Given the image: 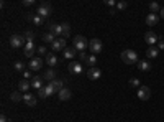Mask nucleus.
I'll return each mask as SVG.
<instances>
[{
    "instance_id": "nucleus-1",
    "label": "nucleus",
    "mask_w": 164,
    "mask_h": 122,
    "mask_svg": "<svg viewBox=\"0 0 164 122\" xmlns=\"http://www.w3.org/2000/svg\"><path fill=\"white\" fill-rule=\"evenodd\" d=\"M121 61L125 63V65H136L138 63V55H136V51H133V50H125V51H121Z\"/></svg>"
},
{
    "instance_id": "nucleus-2",
    "label": "nucleus",
    "mask_w": 164,
    "mask_h": 122,
    "mask_svg": "<svg viewBox=\"0 0 164 122\" xmlns=\"http://www.w3.org/2000/svg\"><path fill=\"white\" fill-rule=\"evenodd\" d=\"M72 43H74V48L77 50L79 53H82V51H85L87 46H89V40H87L85 37H82V35H75Z\"/></svg>"
},
{
    "instance_id": "nucleus-3",
    "label": "nucleus",
    "mask_w": 164,
    "mask_h": 122,
    "mask_svg": "<svg viewBox=\"0 0 164 122\" xmlns=\"http://www.w3.org/2000/svg\"><path fill=\"white\" fill-rule=\"evenodd\" d=\"M25 45H26V40L23 35H11L10 37V46L11 48H15V50L25 48Z\"/></svg>"
},
{
    "instance_id": "nucleus-4",
    "label": "nucleus",
    "mask_w": 164,
    "mask_h": 122,
    "mask_svg": "<svg viewBox=\"0 0 164 122\" xmlns=\"http://www.w3.org/2000/svg\"><path fill=\"white\" fill-rule=\"evenodd\" d=\"M102 48H103V45H102V40H98V38H92L90 41H89V50H90V53L92 55H98V53H102Z\"/></svg>"
},
{
    "instance_id": "nucleus-5",
    "label": "nucleus",
    "mask_w": 164,
    "mask_h": 122,
    "mask_svg": "<svg viewBox=\"0 0 164 122\" xmlns=\"http://www.w3.org/2000/svg\"><path fill=\"white\" fill-rule=\"evenodd\" d=\"M51 5L48 3V2H43V3H41L39 5V7H38V10H36V15H39V17H43V18L46 20V18H48V17L51 15Z\"/></svg>"
},
{
    "instance_id": "nucleus-6",
    "label": "nucleus",
    "mask_w": 164,
    "mask_h": 122,
    "mask_svg": "<svg viewBox=\"0 0 164 122\" xmlns=\"http://www.w3.org/2000/svg\"><path fill=\"white\" fill-rule=\"evenodd\" d=\"M136 96H138V99H141V101H148L151 97V89L148 86H139L138 91H136Z\"/></svg>"
},
{
    "instance_id": "nucleus-7",
    "label": "nucleus",
    "mask_w": 164,
    "mask_h": 122,
    "mask_svg": "<svg viewBox=\"0 0 164 122\" xmlns=\"http://www.w3.org/2000/svg\"><path fill=\"white\" fill-rule=\"evenodd\" d=\"M51 50L54 51V53H57V51H64V50H66V40H64L62 37L56 38V41L51 45Z\"/></svg>"
},
{
    "instance_id": "nucleus-8",
    "label": "nucleus",
    "mask_w": 164,
    "mask_h": 122,
    "mask_svg": "<svg viewBox=\"0 0 164 122\" xmlns=\"http://www.w3.org/2000/svg\"><path fill=\"white\" fill-rule=\"evenodd\" d=\"M87 78H89L90 81H97L102 78V69L100 68H89V71H87Z\"/></svg>"
},
{
    "instance_id": "nucleus-9",
    "label": "nucleus",
    "mask_w": 164,
    "mask_h": 122,
    "mask_svg": "<svg viewBox=\"0 0 164 122\" xmlns=\"http://www.w3.org/2000/svg\"><path fill=\"white\" fill-rule=\"evenodd\" d=\"M144 41L148 43L149 46H154L157 41H159V37H157L154 32H146L144 33Z\"/></svg>"
},
{
    "instance_id": "nucleus-10",
    "label": "nucleus",
    "mask_w": 164,
    "mask_h": 122,
    "mask_svg": "<svg viewBox=\"0 0 164 122\" xmlns=\"http://www.w3.org/2000/svg\"><path fill=\"white\" fill-rule=\"evenodd\" d=\"M67 69H69V73H72V74H80L82 73V63L80 61H71L67 65Z\"/></svg>"
},
{
    "instance_id": "nucleus-11",
    "label": "nucleus",
    "mask_w": 164,
    "mask_h": 122,
    "mask_svg": "<svg viewBox=\"0 0 164 122\" xmlns=\"http://www.w3.org/2000/svg\"><path fill=\"white\" fill-rule=\"evenodd\" d=\"M36 46H34V43L33 41H28L26 45H25V48H23V53H25V56L26 58H31V60H33V55L34 53H36Z\"/></svg>"
},
{
    "instance_id": "nucleus-12",
    "label": "nucleus",
    "mask_w": 164,
    "mask_h": 122,
    "mask_svg": "<svg viewBox=\"0 0 164 122\" xmlns=\"http://www.w3.org/2000/svg\"><path fill=\"white\" fill-rule=\"evenodd\" d=\"M23 101H25V104L28 107H34V106H36V96H33L31 92H25Z\"/></svg>"
},
{
    "instance_id": "nucleus-13",
    "label": "nucleus",
    "mask_w": 164,
    "mask_h": 122,
    "mask_svg": "<svg viewBox=\"0 0 164 122\" xmlns=\"http://www.w3.org/2000/svg\"><path fill=\"white\" fill-rule=\"evenodd\" d=\"M49 33H52L56 38H61L62 37V27L57 25V23H51L49 25Z\"/></svg>"
},
{
    "instance_id": "nucleus-14",
    "label": "nucleus",
    "mask_w": 164,
    "mask_h": 122,
    "mask_svg": "<svg viewBox=\"0 0 164 122\" xmlns=\"http://www.w3.org/2000/svg\"><path fill=\"white\" fill-rule=\"evenodd\" d=\"M157 22H159V15L157 13H148V17H146V25L148 27H156Z\"/></svg>"
},
{
    "instance_id": "nucleus-15",
    "label": "nucleus",
    "mask_w": 164,
    "mask_h": 122,
    "mask_svg": "<svg viewBox=\"0 0 164 122\" xmlns=\"http://www.w3.org/2000/svg\"><path fill=\"white\" fill-rule=\"evenodd\" d=\"M43 68V60L41 58H33V60L30 61V69L31 71H38V69Z\"/></svg>"
},
{
    "instance_id": "nucleus-16",
    "label": "nucleus",
    "mask_w": 164,
    "mask_h": 122,
    "mask_svg": "<svg viewBox=\"0 0 164 122\" xmlns=\"http://www.w3.org/2000/svg\"><path fill=\"white\" fill-rule=\"evenodd\" d=\"M57 97H59V101H69L72 97V92H71V89H67V88H64L59 94H57Z\"/></svg>"
},
{
    "instance_id": "nucleus-17",
    "label": "nucleus",
    "mask_w": 164,
    "mask_h": 122,
    "mask_svg": "<svg viewBox=\"0 0 164 122\" xmlns=\"http://www.w3.org/2000/svg\"><path fill=\"white\" fill-rule=\"evenodd\" d=\"M31 88H34V89H41V88H44L43 86V78H39V76H34V78H31Z\"/></svg>"
},
{
    "instance_id": "nucleus-18",
    "label": "nucleus",
    "mask_w": 164,
    "mask_h": 122,
    "mask_svg": "<svg viewBox=\"0 0 164 122\" xmlns=\"http://www.w3.org/2000/svg\"><path fill=\"white\" fill-rule=\"evenodd\" d=\"M46 65H48L49 68H52V66L57 65V58H56L54 53H48V55H46Z\"/></svg>"
},
{
    "instance_id": "nucleus-19",
    "label": "nucleus",
    "mask_w": 164,
    "mask_h": 122,
    "mask_svg": "<svg viewBox=\"0 0 164 122\" xmlns=\"http://www.w3.org/2000/svg\"><path fill=\"white\" fill-rule=\"evenodd\" d=\"M51 84H52V88H54V91L59 94V92L64 89V81L61 79H54V81H51Z\"/></svg>"
},
{
    "instance_id": "nucleus-20",
    "label": "nucleus",
    "mask_w": 164,
    "mask_h": 122,
    "mask_svg": "<svg viewBox=\"0 0 164 122\" xmlns=\"http://www.w3.org/2000/svg\"><path fill=\"white\" fill-rule=\"evenodd\" d=\"M30 86H31V83L28 79H21L20 83H18V89L21 91V92H26L28 89H30Z\"/></svg>"
},
{
    "instance_id": "nucleus-21",
    "label": "nucleus",
    "mask_w": 164,
    "mask_h": 122,
    "mask_svg": "<svg viewBox=\"0 0 164 122\" xmlns=\"http://www.w3.org/2000/svg\"><path fill=\"white\" fill-rule=\"evenodd\" d=\"M157 55H159V51H157L156 46H149L148 50H146V56L149 58V60H153V58H156Z\"/></svg>"
},
{
    "instance_id": "nucleus-22",
    "label": "nucleus",
    "mask_w": 164,
    "mask_h": 122,
    "mask_svg": "<svg viewBox=\"0 0 164 122\" xmlns=\"http://www.w3.org/2000/svg\"><path fill=\"white\" fill-rule=\"evenodd\" d=\"M23 96H25V94H23L21 91H15V92H11V94H10V99L13 102H20V101H23Z\"/></svg>"
},
{
    "instance_id": "nucleus-23",
    "label": "nucleus",
    "mask_w": 164,
    "mask_h": 122,
    "mask_svg": "<svg viewBox=\"0 0 164 122\" xmlns=\"http://www.w3.org/2000/svg\"><path fill=\"white\" fill-rule=\"evenodd\" d=\"M43 79H48V81H49V83H51V81H54V79H56V71H54V69H52V68H49V69H48V71H46V73H44V76H43Z\"/></svg>"
},
{
    "instance_id": "nucleus-24",
    "label": "nucleus",
    "mask_w": 164,
    "mask_h": 122,
    "mask_svg": "<svg viewBox=\"0 0 164 122\" xmlns=\"http://www.w3.org/2000/svg\"><path fill=\"white\" fill-rule=\"evenodd\" d=\"M62 38H69L71 37V25L69 23H62Z\"/></svg>"
},
{
    "instance_id": "nucleus-25",
    "label": "nucleus",
    "mask_w": 164,
    "mask_h": 122,
    "mask_svg": "<svg viewBox=\"0 0 164 122\" xmlns=\"http://www.w3.org/2000/svg\"><path fill=\"white\" fill-rule=\"evenodd\" d=\"M62 53H64V58H67V60H72V58L75 56V48H74V46H72V48H66V50L62 51Z\"/></svg>"
},
{
    "instance_id": "nucleus-26",
    "label": "nucleus",
    "mask_w": 164,
    "mask_h": 122,
    "mask_svg": "<svg viewBox=\"0 0 164 122\" xmlns=\"http://www.w3.org/2000/svg\"><path fill=\"white\" fill-rule=\"evenodd\" d=\"M43 41H44V43L52 45V43L56 41V37H54L52 33H44V35H43Z\"/></svg>"
},
{
    "instance_id": "nucleus-27",
    "label": "nucleus",
    "mask_w": 164,
    "mask_h": 122,
    "mask_svg": "<svg viewBox=\"0 0 164 122\" xmlns=\"http://www.w3.org/2000/svg\"><path fill=\"white\" fill-rule=\"evenodd\" d=\"M138 69H139V71H149V69H151L149 61H139L138 63Z\"/></svg>"
},
{
    "instance_id": "nucleus-28",
    "label": "nucleus",
    "mask_w": 164,
    "mask_h": 122,
    "mask_svg": "<svg viewBox=\"0 0 164 122\" xmlns=\"http://www.w3.org/2000/svg\"><path fill=\"white\" fill-rule=\"evenodd\" d=\"M87 66H90V68H95L97 65V56L95 55H89V58H87Z\"/></svg>"
},
{
    "instance_id": "nucleus-29",
    "label": "nucleus",
    "mask_w": 164,
    "mask_h": 122,
    "mask_svg": "<svg viewBox=\"0 0 164 122\" xmlns=\"http://www.w3.org/2000/svg\"><path fill=\"white\" fill-rule=\"evenodd\" d=\"M149 10H151V13H157V12H161V7L156 2H151L149 3Z\"/></svg>"
},
{
    "instance_id": "nucleus-30",
    "label": "nucleus",
    "mask_w": 164,
    "mask_h": 122,
    "mask_svg": "<svg viewBox=\"0 0 164 122\" xmlns=\"http://www.w3.org/2000/svg\"><path fill=\"white\" fill-rule=\"evenodd\" d=\"M33 23L36 27H39V25H43V23H44V18H43V17H39V15H34L33 17Z\"/></svg>"
},
{
    "instance_id": "nucleus-31",
    "label": "nucleus",
    "mask_w": 164,
    "mask_h": 122,
    "mask_svg": "<svg viewBox=\"0 0 164 122\" xmlns=\"http://www.w3.org/2000/svg\"><path fill=\"white\" fill-rule=\"evenodd\" d=\"M13 68H15V71H23L25 73V66H23V63L21 61H15V65H13Z\"/></svg>"
},
{
    "instance_id": "nucleus-32",
    "label": "nucleus",
    "mask_w": 164,
    "mask_h": 122,
    "mask_svg": "<svg viewBox=\"0 0 164 122\" xmlns=\"http://www.w3.org/2000/svg\"><path fill=\"white\" fill-rule=\"evenodd\" d=\"M36 92H38V97H39V99H46V97H48V92H46V89H44V88L38 89Z\"/></svg>"
},
{
    "instance_id": "nucleus-33",
    "label": "nucleus",
    "mask_w": 164,
    "mask_h": 122,
    "mask_svg": "<svg viewBox=\"0 0 164 122\" xmlns=\"http://www.w3.org/2000/svg\"><path fill=\"white\" fill-rule=\"evenodd\" d=\"M23 37H25L26 43H28V41H33V40H34V33H33V32H26L25 35H23Z\"/></svg>"
},
{
    "instance_id": "nucleus-34",
    "label": "nucleus",
    "mask_w": 164,
    "mask_h": 122,
    "mask_svg": "<svg viewBox=\"0 0 164 122\" xmlns=\"http://www.w3.org/2000/svg\"><path fill=\"white\" fill-rule=\"evenodd\" d=\"M44 89H46V92H48V96H52V94H54V92H56V91H54V88H52V84H51V83H49L48 86H44Z\"/></svg>"
},
{
    "instance_id": "nucleus-35",
    "label": "nucleus",
    "mask_w": 164,
    "mask_h": 122,
    "mask_svg": "<svg viewBox=\"0 0 164 122\" xmlns=\"http://www.w3.org/2000/svg\"><path fill=\"white\" fill-rule=\"evenodd\" d=\"M38 55H39V56L48 55V50H46V46H39V48H38Z\"/></svg>"
},
{
    "instance_id": "nucleus-36",
    "label": "nucleus",
    "mask_w": 164,
    "mask_h": 122,
    "mask_svg": "<svg viewBox=\"0 0 164 122\" xmlns=\"http://www.w3.org/2000/svg\"><path fill=\"white\" fill-rule=\"evenodd\" d=\"M130 86H133V88H139V81L136 78H131L130 79Z\"/></svg>"
},
{
    "instance_id": "nucleus-37",
    "label": "nucleus",
    "mask_w": 164,
    "mask_h": 122,
    "mask_svg": "<svg viewBox=\"0 0 164 122\" xmlns=\"http://www.w3.org/2000/svg\"><path fill=\"white\" fill-rule=\"evenodd\" d=\"M126 7H128L126 2H118V3H116V8H118V10H125Z\"/></svg>"
},
{
    "instance_id": "nucleus-38",
    "label": "nucleus",
    "mask_w": 164,
    "mask_h": 122,
    "mask_svg": "<svg viewBox=\"0 0 164 122\" xmlns=\"http://www.w3.org/2000/svg\"><path fill=\"white\" fill-rule=\"evenodd\" d=\"M23 7H31V5H34V0H23Z\"/></svg>"
},
{
    "instance_id": "nucleus-39",
    "label": "nucleus",
    "mask_w": 164,
    "mask_h": 122,
    "mask_svg": "<svg viewBox=\"0 0 164 122\" xmlns=\"http://www.w3.org/2000/svg\"><path fill=\"white\" fill-rule=\"evenodd\" d=\"M79 58H80V61H87V58H89V56H87L85 51H82V53H79Z\"/></svg>"
},
{
    "instance_id": "nucleus-40",
    "label": "nucleus",
    "mask_w": 164,
    "mask_h": 122,
    "mask_svg": "<svg viewBox=\"0 0 164 122\" xmlns=\"http://www.w3.org/2000/svg\"><path fill=\"white\" fill-rule=\"evenodd\" d=\"M23 78H25V79H30V78H31V71H25V73H23Z\"/></svg>"
},
{
    "instance_id": "nucleus-41",
    "label": "nucleus",
    "mask_w": 164,
    "mask_h": 122,
    "mask_svg": "<svg viewBox=\"0 0 164 122\" xmlns=\"http://www.w3.org/2000/svg\"><path fill=\"white\" fill-rule=\"evenodd\" d=\"M157 45H159V48H161V50H164V40H162L161 37H159V41H157Z\"/></svg>"
},
{
    "instance_id": "nucleus-42",
    "label": "nucleus",
    "mask_w": 164,
    "mask_h": 122,
    "mask_svg": "<svg viewBox=\"0 0 164 122\" xmlns=\"http://www.w3.org/2000/svg\"><path fill=\"white\" fill-rule=\"evenodd\" d=\"M0 122H8V117L5 114H2V115H0Z\"/></svg>"
},
{
    "instance_id": "nucleus-43",
    "label": "nucleus",
    "mask_w": 164,
    "mask_h": 122,
    "mask_svg": "<svg viewBox=\"0 0 164 122\" xmlns=\"http://www.w3.org/2000/svg\"><path fill=\"white\" fill-rule=\"evenodd\" d=\"M105 3H107V5H110V7H113V5H115V2H113V0H107Z\"/></svg>"
},
{
    "instance_id": "nucleus-44",
    "label": "nucleus",
    "mask_w": 164,
    "mask_h": 122,
    "mask_svg": "<svg viewBox=\"0 0 164 122\" xmlns=\"http://www.w3.org/2000/svg\"><path fill=\"white\" fill-rule=\"evenodd\" d=\"M159 13H161V18L164 20V8H161V12H159Z\"/></svg>"
}]
</instances>
